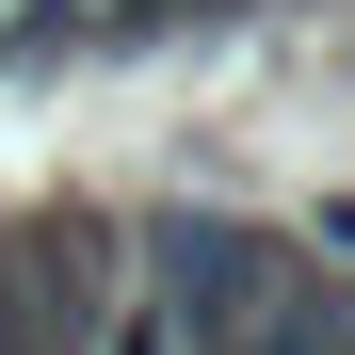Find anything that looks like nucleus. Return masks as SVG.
<instances>
[{
	"label": "nucleus",
	"mask_w": 355,
	"mask_h": 355,
	"mask_svg": "<svg viewBox=\"0 0 355 355\" xmlns=\"http://www.w3.org/2000/svg\"><path fill=\"white\" fill-rule=\"evenodd\" d=\"M113 275H130L113 210H17L0 226V355H97Z\"/></svg>",
	"instance_id": "2"
},
{
	"label": "nucleus",
	"mask_w": 355,
	"mask_h": 355,
	"mask_svg": "<svg viewBox=\"0 0 355 355\" xmlns=\"http://www.w3.org/2000/svg\"><path fill=\"white\" fill-rule=\"evenodd\" d=\"M291 226H243V210H162V226H130V291L194 339V355H243L259 339V307L291 291Z\"/></svg>",
	"instance_id": "1"
},
{
	"label": "nucleus",
	"mask_w": 355,
	"mask_h": 355,
	"mask_svg": "<svg viewBox=\"0 0 355 355\" xmlns=\"http://www.w3.org/2000/svg\"><path fill=\"white\" fill-rule=\"evenodd\" d=\"M243 355H355V259H291V291L259 307Z\"/></svg>",
	"instance_id": "3"
}]
</instances>
